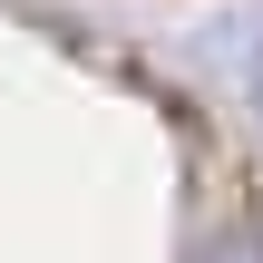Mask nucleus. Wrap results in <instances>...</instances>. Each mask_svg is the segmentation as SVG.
<instances>
[{"instance_id":"1","label":"nucleus","mask_w":263,"mask_h":263,"mask_svg":"<svg viewBox=\"0 0 263 263\" xmlns=\"http://www.w3.org/2000/svg\"><path fill=\"white\" fill-rule=\"evenodd\" d=\"M205 263H263V234H224V244H215Z\"/></svg>"}]
</instances>
